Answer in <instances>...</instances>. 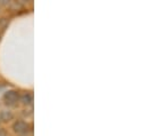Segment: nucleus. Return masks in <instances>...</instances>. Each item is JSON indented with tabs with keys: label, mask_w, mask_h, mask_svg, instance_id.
I'll return each instance as SVG.
<instances>
[{
	"label": "nucleus",
	"mask_w": 147,
	"mask_h": 136,
	"mask_svg": "<svg viewBox=\"0 0 147 136\" xmlns=\"http://www.w3.org/2000/svg\"><path fill=\"white\" fill-rule=\"evenodd\" d=\"M13 129L17 134H26L30 129V126L28 122H25L23 120H17L13 124Z\"/></svg>",
	"instance_id": "obj_1"
},
{
	"label": "nucleus",
	"mask_w": 147,
	"mask_h": 136,
	"mask_svg": "<svg viewBox=\"0 0 147 136\" xmlns=\"http://www.w3.org/2000/svg\"><path fill=\"white\" fill-rule=\"evenodd\" d=\"M3 100H5V102L7 103V104L14 105L15 103L20 100L18 92H16V90H14V89H10V90L6 92L5 95H3Z\"/></svg>",
	"instance_id": "obj_2"
},
{
	"label": "nucleus",
	"mask_w": 147,
	"mask_h": 136,
	"mask_svg": "<svg viewBox=\"0 0 147 136\" xmlns=\"http://www.w3.org/2000/svg\"><path fill=\"white\" fill-rule=\"evenodd\" d=\"M20 101L23 104L28 105V104H30V103L32 102V95L29 94V93H24L22 96H20Z\"/></svg>",
	"instance_id": "obj_3"
},
{
	"label": "nucleus",
	"mask_w": 147,
	"mask_h": 136,
	"mask_svg": "<svg viewBox=\"0 0 147 136\" xmlns=\"http://www.w3.org/2000/svg\"><path fill=\"white\" fill-rule=\"evenodd\" d=\"M0 118L3 120V121H9L13 119V113L10 111H2L0 113Z\"/></svg>",
	"instance_id": "obj_4"
},
{
	"label": "nucleus",
	"mask_w": 147,
	"mask_h": 136,
	"mask_svg": "<svg viewBox=\"0 0 147 136\" xmlns=\"http://www.w3.org/2000/svg\"><path fill=\"white\" fill-rule=\"evenodd\" d=\"M7 24H8V20L5 17H1L0 18V29H5Z\"/></svg>",
	"instance_id": "obj_5"
},
{
	"label": "nucleus",
	"mask_w": 147,
	"mask_h": 136,
	"mask_svg": "<svg viewBox=\"0 0 147 136\" xmlns=\"http://www.w3.org/2000/svg\"><path fill=\"white\" fill-rule=\"evenodd\" d=\"M0 136H8V134L5 129H0Z\"/></svg>",
	"instance_id": "obj_6"
},
{
	"label": "nucleus",
	"mask_w": 147,
	"mask_h": 136,
	"mask_svg": "<svg viewBox=\"0 0 147 136\" xmlns=\"http://www.w3.org/2000/svg\"><path fill=\"white\" fill-rule=\"evenodd\" d=\"M0 87H1V85H0Z\"/></svg>",
	"instance_id": "obj_7"
}]
</instances>
